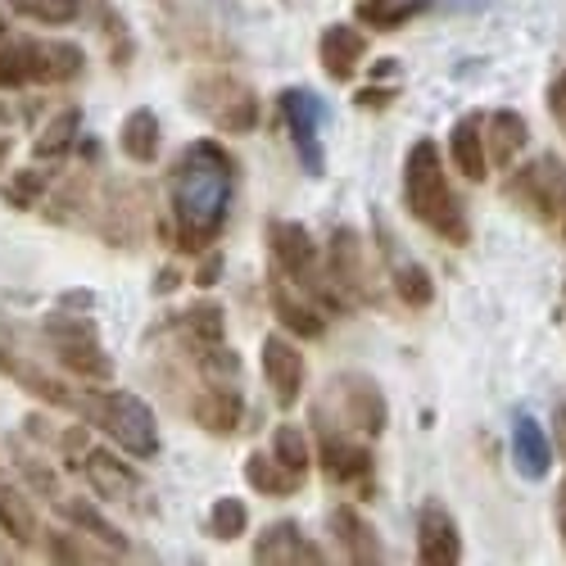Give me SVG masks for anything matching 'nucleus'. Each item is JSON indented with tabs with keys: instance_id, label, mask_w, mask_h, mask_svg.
Instances as JSON below:
<instances>
[{
	"instance_id": "nucleus-41",
	"label": "nucleus",
	"mask_w": 566,
	"mask_h": 566,
	"mask_svg": "<svg viewBox=\"0 0 566 566\" xmlns=\"http://www.w3.org/2000/svg\"><path fill=\"white\" fill-rule=\"evenodd\" d=\"M553 440H557V449H562V458H566V399L553 408Z\"/></svg>"
},
{
	"instance_id": "nucleus-31",
	"label": "nucleus",
	"mask_w": 566,
	"mask_h": 566,
	"mask_svg": "<svg viewBox=\"0 0 566 566\" xmlns=\"http://www.w3.org/2000/svg\"><path fill=\"white\" fill-rule=\"evenodd\" d=\"M272 458H276L281 467H291L295 476H308L313 462H317V453H313V444H308V431L295 427V421H281V427L272 431Z\"/></svg>"
},
{
	"instance_id": "nucleus-15",
	"label": "nucleus",
	"mask_w": 566,
	"mask_h": 566,
	"mask_svg": "<svg viewBox=\"0 0 566 566\" xmlns=\"http://www.w3.org/2000/svg\"><path fill=\"white\" fill-rule=\"evenodd\" d=\"M417 557L427 566H453L462 562V531L444 503H421L417 512Z\"/></svg>"
},
{
	"instance_id": "nucleus-7",
	"label": "nucleus",
	"mask_w": 566,
	"mask_h": 566,
	"mask_svg": "<svg viewBox=\"0 0 566 566\" xmlns=\"http://www.w3.org/2000/svg\"><path fill=\"white\" fill-rule=\"evenodd\" d=\"M503 196L531 213L535 222H562L566 218V164L557 155H539L522 168H512L503 181Z\"/></svg>"
},
{
	"instance_id": "nucleus-32",
	"label": "nucleus",
	"mask_w": 566,
	"mask_h": 566,
	"mask_svg": "<svg viewBox=\"0 0 566 566\" xmlns=\"http://www.w3.org/2000/svg\"><path fill=\"white\" fill-rule=\"evenodd\" d=\"M91 0H10V14L41 23V28H69L86 14Z\"/></svg>"
},
{
	"instance_id": "nucleus-39",
	"label": "nucleus",
	"mask_w": 566,
	"mask_h": 566,
	"mask_svg": "<svg viewBox=\"0 0 566 566\" xmlns=\"http://www.w3.org/2000/svg\"><path fill=\"white\" fill-rule=\"evenodd\" d=\"M395 96H399L395 86H363L358 96H354V105H358V109H386Z\"/></svg>"
},
{
	"instance_id": "nucleus-12",
	"label": "nucleus",
	"mask_w": 566,
	"mask_h": 566,
	"mask_svg": "<svg viewBox=\"0 0 566 566\" xmlns=\"http://www.w3.org/2000/svg\"><path fill=\"white\" fill-rule=\"evenodd\" d=\"M259 363H263V381H268L272 399H276L281 408H295L300 395H304V381H308V363H304L300 345L286 340L281 332H272V336H263V345H259Z\"/></svg>"
},
{
	"instance_id": "nucleus-1",
	"label": "nucleus",
	"mask_w": 566,
	"mask_h": 566,
	"mask_svg": "<svg viewBox=\"0 0 566 566\" xmlns=\"http://www.w3.org/2000/svg\"><path fill=\"white\" fill-rule=\"evenodd\" d=\"M235 196V159L218 140H191L168 168V222L164 241L181 254H205L218 245Z\"/></svg>"
},
{
	"instance_id": "nucleus-26",
	"label": "nucleus",
	"mask_w": 566,
	"mask_h": 566,
	"mask_svg": "<svg viewBox=\"0 0 566 566\" xmlns=\"http://www.w3.org/2000/svg\"><path fill=\"white\" fill-rule=\"evenodd\" d=\"M0 535H10V539L23 544V548L41 544V522H36L32 503H28L23 490L10 485L6 476H0Z\"/></svg>"
},
{
	"instance_id": "nucleus-14",
	"label": "nucleus",
	"mask_w": 566,
	"mask_h": 566,
	"mask_svg": "<svg viewBox=\"0 0 566 566\" xmlns=\"http://www.w3.org/2000/svg\"><path fill=\"white\" fill-rule=\"evenodd\" d=\"M326 276L336 281V291L349 304H371V286H367V259H363V235L354 227H336L332 241H326Z\"/></svg>"
},
{
	"instance_id": "nucleus-46",
	"label": "nucleus",
	"mask_w": 566,
	"mask_h": 566,
	"mask_svg": "<svg viewBox=\"0 0 566 566\" xmlns=\"http://www.w3.org/2000/svg\"><path fill=\"white\" fill-rule=\"evenodd\" d=\"M557 227H562V241H566V218H562V222H557Z\"/></svg>"
},
{
	"instance_id": "nucleus-37",
	"label": "nucleus",
	"mask_w": 566,
	"mask_h": 566,
	"mask_svg": "<svg viewBox=\"0 0 566 566\" xmlns=\"http://www.w3.org/2000/svg\"><path fill=\"white\" fill-rule=\"evenodd\" d=\"M544 105H548V114H553V123L562 127V136H566V69L548 82V91H544Z\"/></svg>"
},
{
	"instance_id": "nucleus-19",
	"label": "nucleus",
	"mask_w": 566,
	"mask_h": 566,
	"mask_svg": "<svg viewBox=\"0 0 566 566\" xmlns=\"http://www.w3.org/2000/svg\"><path fill=\"white\" fill-rule=\"evenodd\" d=\"M254 562H272V566H286V562H326V548L313 544L295 522H272L263 526V535L254 539Z\"/></svg>"
},
{
	"instance_id": "nucleus-36",
	"label": "nucleus",
	"mask_w": 566,
	"mask_h": 566,
	"mask_svg": "<svg viewBox=\"0 0 566 566\" xmlns=\"http://www.w3.org/2000/svg\"><path fill=\"white\" fill-rule=\"evenodd\" d=\"M45 191H51V172H41L36 164L10 172V181H6V200H10V209H23V213L36 209V205H45Z\"/></svg>"
},
{
	"instance_id": "nucleus-16",
	"label": "nucleus",
	"mask_w": 566,
	"mask_h": 566,
	"mask_svg": "<svg viewBox=\"0 0 566 566\" xmlns=\"http://www.w3.org/2000/svg\"><path fill=\"white\" fill-rule=\"evenodd\" d=\"M326 526H332L345 562L354 566H376V562H386V544L381 535H376V526L367 522V516L354 507V503H336L332 512H326Z\"/></svg>"
},
{
	"instance_id": "nucleus-38",
	"label": "nucleus",
	"mask_w": 566,
	"mask_h": 566,
	"mask_svg": "<svg viewBox=\"0 0 566 566\" xmlns=\"http://www.w3.org/2000/svg\"><path fill=\"white\" fill-rule=\"evenodd\" d=\"M222 268H227L222 250H205V254H200V263H196V276H191V281H196V286H205V291H209V286H218Z\"/></svg>"
},
{
	"instance_id": "nucleus-48",
	"label": "nucleus",
	"mask_w": 566,
	"mask_h": 566,
	"mask_svg": "<svg viewBox=\"0 0 566 566\" xmlns=\"http://www.w3.org/2000/svg\"><path fill=\"white\" fill-rule=\"evenodd\" d=\"M562 300H566V286H562Z\"/></svg>"
},
{
	"instance_id": "nucleus-13",
	"label": "nucleus",
	"mask_w": 566,
	"mask_h": 566,
	"mask_svg": "<svg viewBox=\"0 0 566 566\" xmlns=\"http://www.w3.org/2000/svg\"><path fill=\"white\" fill-rule=\"evenodd\" d=\"M268 304H272V317L281 322L286 336H295V340H322L326 336V313L295 286L291 276H281V272L268 276Z\"/></svg>"
},
{
	"instance_id": "nucleus-28",
	"label": "nucleus",
	"mask_w": 566,
	"mask_h": 566,
	"mask_svg": "<svg viewBox=\"0 0 566 566\" xmlns=\"http://www.w3.org/2000/svg\"><path fill=\"white\" fill-rule=\"evenodd\" d=\"M118 150L132 164H155L159 159V118L155 109H132L118 127Z\"/></svg>"
},
{
	"instance_id": "nucleus-43",
	"label": "nucleus",
	"mask_w": 566,
	"mask_h": 566,
	"mask_svg": "<svg viewBox=\"0 0 566 566\" xmlns=\"http://www.w3.org/2000/svg\"><path fill=\"white\" fill-rule=\"evenodd\" d=\"M371 77L381 82V77H395V60H381V64H371Z\"/></svg>"
},
{
	"instance_id": "nucleus-40",
	"label": "nucleus",
	"mask_w": 566,
	"mask_h": 566,
	"mask_svg": "<svg viewBox=\"0 0 566 566\" xmlns=\"http://www.w3.org/2000/svg\"><path fill=\"white\" fill-rule=\"evenodd\" d=\"M553 516H557V539H562V548H566V476H562V485H557V503H553Z\"/></svg>"
},
{
	"instance_id": "nucleus-10",
	"label": "nucleus",
	"mask_w": 566,
	"mask_h": 566,
	"mask_svg": "<svg viewBox=\"0 0 566 566\" xmlns=\"http://www.w3.org/2000/svg\"><path fill=\"white\" fill-rule=\"evenodd\" d=\"M332 395L340 403V427L363 436V440H376V436H386L390 427V403L381 395V386L371 381V376L363 371H345L332 381Z\"/></svg>"
},
{
	"instance_id": "nucleus-9",
	"label": "nucleus",
	"mask_w": 566,
	"mask_h": 566,
	"mask_svg": "<svg viewBox=\"0 0 566 566\" xmlns=\"http://www.w3.org/2000/svg\"><path fill=\"white\" fill-rule=\"evenodd\" d=\"M276 109H281V123L291 132V146L304 164L308 177H322L326 172V150H322V123H326V105L322 96H313L308 86H286L276 96Z\"/></svg>"
},
{
	"instance_id": "nucleus-8",
	"label": "nucleus",
	"mask_w": 566,
	"mask_h": 566,
	"mask_svg": "<svg viewBox=\"0 0 566 566\" xmlns=\"http://www.w3.org/2000/svg\"><path fill=\"white\" fill-rule=\"evenodd\" d=\"M313 427H317V467L322 476L340 485V490H358V494H371L376 490V458L367 444L340 436L332 421L322 417V408L313 412Z\"/></svg>"
},
{
	"instance_id": "nucleus-29",
	"label": "nucleus",
	"mask_w": 566,
	"mask_h": 566,
	"mask_svg": "<svg viewBox=\"0 0 566 566\" xmlns=\"http://www.w3.org/2000/svg\"><path fill=\"white\" fill-rule=\"evenodd\" d=\"M390 286H395V295H399L403 308H431L436 304V281H431V272L421 268L417 259H395Z\"/></svg>"
},
{
	"instance_id": "nucleus-21",
	"label": "nucleus",
	"mask_w": 566,
	"mask_h": 566,
	"mask_svg": "<svg viewBox=\"0 0 566 566\" xmlns=\"http://www.w3.org/2000/svg\"><path fill=\"white\" fill-rule=\"evenodd\" d=\"M512 462L526 481H544L553 471V440L531 412H516L512 421Z\"/></svg>"
},
{
	"instance_id": "nucleus-25",
	"label": "nucleus",
	"mask_w": 566,
	"mask_h": 566,
	"mask_svg": "<svg viewBox=\"0 0 566 566\" xmlns=\"http://www.w3.org/2000/svg\"><path fill=\"white\" fill-rule=\"evenodd\" d=\"M245 485H250L254 494H263V499H291V494H300L304 476H295L291 467H281L272 453L254 449V453L245 458Z\"/></svg>"
},
{
	"instance_id": "nucleus-23",
	"label": "nucleus",
	"mask_w": 566,
	"mask_h": 566,
	"mask_svg": "<svg viewBox=\"0 0 566 566\" xmlns=\"http://www.w3.org/2000/svg\"><path fill=\"white\" fill-rule=\"evenodd\" d=\"M55 507L64 512V522H69V526H77L86 539H96V544H105L109 553L127 557V535L109 522V516H105L96 503H86V499H69V494H64V499H55Z\"/></svg>"
},
{
	"instance_id": "nucleus-44",
	"label": "nucleus",
	"mask_w": 566,
	"mask_h": 566,
	"mask_svg": "<svg viewBox=\"0 0 566 566\" xmlns=\"http://www.w3.org/2000/svg\"><path fill=\"white\" fill-rule=\"evenodd\" d=\"M6 164H10V136L0 132V168H6Z\"/></svg>"
},
{
	"instance_id": "nucleus-34",
	"label": "nucleus",
	"mask_w": 566,
	"mask_h": 566,
	"mask_svg": "<svg viewBox=\"0 0 566 566\" xmlns=\"http://www.w3.org/2000/svg\"><path fill=\"white\" fill-rule=\"evenodd\" d=\"M45 557L51 562H114L118 553H109L105 544L91 548L86 535L73 526V531H45Z\"/></svg>"
},
{
	"instance_id": "nucleus-45",
	"label": "nucleus",
	"mask_w": 566,
	"mask_h": 566,
	"mask_svg": "<svg viewBox=\"0 0 566 566\" xmlns=\"http://www.w3.org/2000/svg\"><path fill=\"white\" fill-rule=\"evenodd\" d=\"M6 32H10V19H6V14H0V45H6Z\"/></svg>"
},
{
	"instance_id": "nucleus-18",
	"label": "nucleus",
	"mask_w": 566,
	"mask_h": 566,
	"mask_svg": "<svg viewBox=\"0 0 566 566\" xmlns=\"http://www.w3.org/2000/svg\"><path fill=\"white\" fill-rule=\"evenodd\" d=\"M191 417H196V427H200V431L227 440V436L241 431V421H245V399H241V390L227 386V381H209V386L191 399Z\"/></svg>"
},
{
	"instance_id": "nucleus-20",
	"label": "nucleus",
	"mask_w": 566,
	"mask_h": 566,
	"mask_svg": "<svg viewBox=\"0 0 566 566\" xmlns=\"http://www.w3.org/2000/svg\"><path fill=\"white\" fill-rule=\"evenodd\" d=\"M449 164L467 181H485L490 177V150H485V118L467 114L449 127Z\"/></svg>"
},
{
	"instance_id": "nucleus-30",
	"label": "nucleus",
	"mask_w": 566,
	"mask_h": 566,
	"mask_svg": "<svg viewBox=\"0 0 566 566\" xmlns=\"http://www.w3.org/2000/svg\"><path fill=\"white\" fill-rule=\"evenodd\" d=\"M427 6L431 0H358V23H367L371 32H399Z\"/></svg>"
},
{
	"instance_id": "nucleus-22",
	"label": "nucleus",
	"mask_w": 566,
	"mask_h": 566,
	"mask_svg": "<svg viewBox=\"0 0 566 566\" xmlns=\"http://www.w3.org/2000/svg\"><path fill=\"white\" fill-rule=\"evenodd\" d=\"M531 146V123L516 109H494L485 118V150H490V168H512L516 155Z\"/></svg>"
},
{
	"instance_id": "nucleus-3",
	"label": "nucleus",
	"mask_w": 566,
	"mask_h": 566,
	"mask_svg": "<svg viewBox=\"0 0 566 566\" xmlns=\"http://www.w3.org/2000/svg\"><path fill=\"white\" fill-rule=\"evenodd\" d=\"M73 412L86 421V427L105 431L136 462L159 458V421L140 395H132V390H77Z\"/></svg>"
},
{
	"instance_id": "nucleus-47",
	"label": "nucleus",
	"mask_w": 566,
	"mask_h": 566,
	"mask_svg": "<svg viewBox=\"0 0 566 566\" xmlns=\"http://www.w3.org/2000/svg\"><path fill=\"white\" fill-rule=\"evenodd\" d=\"M0 476H6V462H0Z\"/></svg>"
},
{
	"instance_id": "nucleus-27",
	"label": "nucleus",
	"mask_w": 566,
	"mask_h": 566,
	"mask_svg": "<svg viewBox=\"0 0 566 566\" xmlns=\"http://www.w3.org/2000/svg\"><path fill=\"white\" fill-rule=\"evenodd\" d=\"M177 332L186 336V345H191L196 354L200 349H213V345H227V313L213 300L191 304L186 313H177Z\"/></svg>"
},
{
	"instance_id": "nucleus-42",
	"label": "nucleus",
	"mask_w": 566,
	"mask_h": 566,
	"mask_svg": "<svg viewBox=\"0 0 566 566\" xmlns=\"http://www.w3.org/2000/svg\"><path fill=\"white\" fill-rule=\"evenodd\" d=\"M177 286H181V272H177V268H164L159 281H155V291H159V295H172Z\"/></svg>"
},
{
	"instance_id": "nucleus-17",
	"label": "nucleus",
	"mask_w": 566,
	"mask_h": 566,
	"mask_svg": "<svg viewBox=\"0 0 566 566\" xmlns=\"http://www.w3.org/2000/svg\"><path fill=\"white\" fill-rule=\"evenodd\" d=\"M367 60V32L354 23H332L317 41V64L332 82H354Z\"/></svg>"
},
{
	"instance_id": "nucleus-6",
	"label": "nucleus",
	"mask_w": 566,
	"mask_h": 566,
	"mask_svg": "<svg viewBox=\"0 0 566 566\" xmlns=\"http://www.w3.org/2000/svg\"><path fill=\"white\" fill-rule=\"evenodd\" d=\"M191 109L200 118H209L222 136H250L263 118L259 96L231 73H205L191 82Z\"/></svg>"
},
{
	"instance_id": "nucleus-2",
	"label": "nucleus",
	"mask_w": 566,
	"mask_h": 566,
	"mask_svg": "<svg viewBox=\"0 0 566 566\" xmlns=\"http://www.w3.org/2000/svg\"><path fill=\"white\" fill-rule=\"evenodd\" d=\"M403 205L431 235H440L444 245H467L471 241L467 209L453 191V181L444 172V155H440V146L431 136H417L408 159H403Z\"/></svg>"
},
{
	"instance_id": "nucleus-33",
	"label": "nucleus",
	"mask_w": 566,
	"mask_h": 566,
	"mask_svg": "<svg viewBox=\"0 0 566 566\" xmlns=\"http://www.w3.org/2000/svg\"><path fill=\"white\" fill-rule=\"evenodd\" d=\"M205 531H209V539H218V544L241 539V535L250 531V507H245V499H231V494L213 499V507H209V516H205Z\"/></svg>"
},
{
	"instance_id": "nucleus-4",
	"label": "nucleus",
	"mask_w": 566,
	"mask_h": 566,
	"mask_svg": "<svg viewBox=\"0 0 566 566\" xmlns=\"http://www.w3.org/2000/svg\"><path fill=\"white\" fill-rule=\"evenodd\" d=\"M86 55L82 45L60 36H10L0 45V91H23V86H64L82 77Z\"/></svg>"
},
{
	"instance_id": "nucleus-24",
	"label": "nucleus",
	"mask_w": 566,
	"mask_h": 566,
	"mask_svg": "<svg viewBox=\"0 0 566 566\" xmlns=\"http://www.w3.org/2000/svg\"><path fill=\"white\" fill-rule=\"evenodd\" d=\"M77 136H82V109H60V114H51L45 118V127L36 132V140H32V159L36 164H60L73 146H77Z\"/></svg>"
},
{
	"instance_id": "nucleus-11",
	"label": "nucleus",
	"mask_w": 566,
	"mask_h": 566,
	"mask_svg": "<svg viewBox=\"0 0 566 566\" xmlns=\"http://www.w3.org/2000/svg\"><path fill=\"white\" fill-rule=\"evenodd\" d=\"M77 476L91 485V494L96 499H109V503H132V507H140L146 512V481H140V471L132 467V462H118L109 449H96L91 444L86 453H82V462H77Z\"/></svg>"
},
{
	"instance_id": "nucleus-35",
	"label": "nucleus",
	"mask_w": 566,
	"mask_h": 566,
	"mask_svg": "<svg viewBox=\"0 0 566 566\" xmlns=\"http://www.w3.org/2000/svg\"><path fill=\"white\" fill-rule=\"evenodd\" d=\"M10 458H14V467L23 471V481L36 490V494H45V499H64V490H60V476H55V467H45L41 462V453H32L23 440H10Z\"/></svg>"
},
{
	"instance_id": "nucleus-5",
	"label": "nucleus",
	"mask_w": 566,
	"mask_h": 566,
	"mask_svg": "<svg viewBox=\"0 0 566 566\" xmlns=\"http://www.w3.org/2000/svg\"><path fill=\"white\" fill-rule=\"evenodd\" d=\"M41 336H45V345L55 349V358L77 376V381L105 386L114 376V358L105 354L101 332H96V322L91 317H82V313H45Z\"/></svg>"
}]
</instances>
